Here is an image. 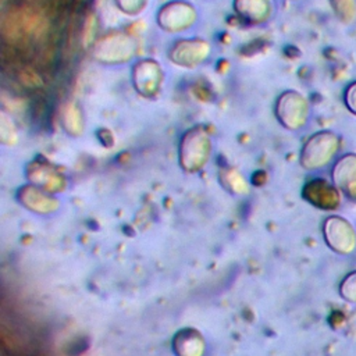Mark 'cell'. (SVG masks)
Segmentation results:
<instances>
[{
  "label": "cell",
  "instance_id": "cell-1",
  "mask_svg": "<svg viewBox=\"0 0 356 356\" xmlns=\"http://www.w3.org/2000/svg\"><path fill=\"white\" fill-rule=\"evenodd\" d=\"M342 149V138L339 134L323 129L314 132L307 140L303 143L300 149L299 163L307 171L323 170L339 157V152Z\"/></svg>",
  "mask_w": 356,
  "mask_h": 356
},
{
  "label": "cell",
  "instance_id": "cell-2",
  "mask_svg": "<svg viewBox=\"0 0 356 356\" xmlns=\"http://www.w3.org/2000/svg\"><path fill=\"white\" fill-rule=\"evenodd\" d=\"M321 232L325 245L337 254L348 256L356 250V228L348 218L338 214L325 217Z\"/></svg>",
  "mask_w": 356,
  "mask_h": 356
},
{
  "label": "cell",
  "instance_id": "cell-3",
  "mask_svg": "<svg viewBox=\"0 0 356 356\" xmlns=\"http://www.w3.org/2000/svg\"><path fill=\"white\" fill-rule=\"evenodd\" d=\"M275 113L277 118L285 128L296 131L307 124L310 104L302 93L296 90H286L278 97Z\"/></svg>",
  "mask_w": 356,
  "mask_h": 356
},
{
  "label": "cell",
  "instance_id": "cell-4",
  "mask_svg": "<svg viewBox=\"0 0 356 356\" xmlns=\"http://www.w3.org/2000/svg\"><path fill=\"white\" fill-rule=\"evenodd\" d=\"M210 142L207 135L196 128L185 134L179 146V161L184 170L195 172L200 170L209 159Z\"/></svg>",
  "mask_w": 356,
  "mask_h": 356
},
{
  "label": "cell",
  "instance_id": "cell-5",
  "mask_svg": "<svg viewBox=\"0 0 356 356\" xmlns=\"http://www.w3.org/2000/svg\"><path fill=\"white\" fill-rule=\"evenodd\" d=\"M342 192L328 181L321 177L309 179L302 188V197L312 206L323 211H335L342 204Z\"/></svg>",
  "mask_w": 356,
  "mask_h": 356
},
{
  "label": "cell",
  "instance_id": "cell-6",
  "mask_svg": "<svg viewBox=\"0 0 356 356\" xmlns=\"http://www.w3.org/2000/svg\"><path fill=\"white\" fill-rule=\"evenodd\" d=\"M331 181L349 200L356 202V153L339 156L331 167Z\"/></svg>",
  "mask_w": 356,
  "mask_h": 356
},
{
  "label": "cell",
  "instance_id": "cell-7",
  "mask_svg": "<svg viewBox=\"0 0 356 356\" xmlns=\"http://www.w3.org/2000/svg\"><path fill=\"white\" fill-rule=\"evenodd\" d=\"M28 179L32 185L46 192H61L65 188V179L57 170L42 161H32L26 168Z\"/></svg>",
  "mask_w": 356,
  "mask_h": 356
},
{
  "label": "cell",
  "instance_id": "cell-8",
  "mask_svg": "<svg viewBox=\"0 0 356 356\" xmlns=\"http://www.w3.org/2000/svg\"><path fill=\"white\" fill-rule=\"evenodd\" d=\"M17 197L24 207H26L32 213H38V214H49V213L56 211L58 207L57 199L50 196L49 192H46L32 184L19 188Z\"/></svg>",
  "mask_w": 356,
  "mask_h": 356
},
{
  "label": "cell",
  "instance_id": "cell-9",
  "mask_svg": "<svg viewBox=\"0 0 356 356\" xmlns=\"http://www.w3.org/2000/svg\"><path fill=\"white\" fill-rule=\"evenodd\" d=\"M172 350L175 356H203L206 341L200 331L192 327L181 328L172 338Z\"/></svg>",
  "mask_w": 356,
  "mask_h": 356
},
{
  "label": "cell",
  "instance_id": "cell-10",
  "mask_svg": "<svg viewBox=\"0 0 356 356\" xmlns=\"http://www.w3.org/2000/svg\"><path fill=\"white\" fill-rule=\"evenodd\" d=\"M337 19L343 25L356 22V0H328Z\"/></svg>",
  "mask_w": 356,
  "mask_h": 356
},
{
  "label": "cell",
  "instance_id": "cell-11",
  "mask_svg": "<svg viewBox=\"0 0 356 356\" xmlns=\"http://www.w3.org/2000/svg\"><path fill=\"white\" fill-rule=\"evenodd\" d=\"M221 184L231 191L232 193H245L248 192V184L242 178V175L235 170H224L220 172Z\"/></svg>",
  "mask_w": 356,
  "mask_h": 356
},
{
  "label": "cell",
  "instance_id": "cell-12",
  "mask_svg": "<svg viewBox=\"0 0 356 356\" xmlns=\"http://www.w3.org/2000/svg\"><path fill=\"white\" fill-rule=\"evenodd\" d=\"M339 296L352 305H356V270L348 273L338 286Z\"/></svg>",
  "mask_w": 356,
  "mask_h": 356
},
{
  "label": "cell",
  "instance_id": "cell-13",
  "mask_svg": "<svg viewBox=\"0 0 356 356\" xmlns=\"http://www.w3.org/2000/svg\"><path fill=\"white\" fill-rule=\"evenodd\" d=\"M342 103L345 108L356 117V79L350 81L342 92Z\"/></svg>",
  "mask_w": 356,
  "mask_h": 356
}]
</instances>
